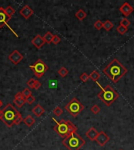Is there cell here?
<instances>
[{
	"label": "cell",
	"mask_w": 134,
	"mask_h": 150,
	"mask_svg": "<svg viewBox=\"0 0 134 150\" xmlns=\"http://www.w3.org/2000/svg\"><path fill=\"white\" fill-rule=\"evenodd\" d=\"M103 72L112 82L117 83L123 76L126 75L128 70L117 59H114L103 70Z\"/></svg>",
	"instance_id": "6da1fadb"
},
{
	"label": "cell",
	"mask_w": 134,
	"mask_h": 150,
	"mask_svg": "<svg viewBox=\"0 0 134 150\" xmlns=\"http://www.w3.org/2000/svg\"><path fill=\"white\" fill-rule=\"evenodd\" d=\"M23 120L21 114L10 103L3 108L2 120L8 128H11L14 124H19Z\"/></svg>",
	"instance_id": "7a4b0ae2"
},
{
	"label": "cell",
	"mask_w": 134,
	"mask_h": 150,
	"mask_svg": "<svg viewBox=\"0 0 134 150\" xmlns=\"http://www.w3.org/2000/svg\"><path fill=\"white\" fill-rule=\"evenodd\" d=\"M56 123V125L53 127V130L57 134H58L61 138L65 139L71 134L77 131V128L75 125L70 120H61L60 121L56 120L55 118H52Z\"/></svg>",
	"instance_id": "3957f363"
},
{
	"label": "cell",
	"mask_w": 134,
	"mask_h": 150,
	"mask_svg": "<svg viewBox=\"0 0 134 150\" xmlns=\"http://www.w3.org/2000/svg\"><path fill=\"white\" fill-rule=\"evenodd\" d=\"M96 83L99 86V88L101 89V91L98 94L97 96L106 106H110L115 100H117L118 98L119 97V94L118 93L111 85H108L105 88H103L98 81Z\"/></svg>",
	"instance_id": "277c9868"
},
{
	"label": "cell",
	"mask_w": 134,
	"mask_h": 150,
	"mask_svg": "<svg viewBox=\"0 0 134 150\" xmlns=\"http://www.w3.org/2000/svg\"><path fill=\"white\" fill-rule=\"evenodd\" d=\"M62 144L68 150H79L86 144V141L77 132H74L64 139Z\"/></svg>",
	"instance_id": "5b68a950"
},
{
	"label": "cell",
	"mask_w": 134,
	"mask_h": 150,
	"mask_svg": "<svg viewBox=\"0 0 134 150\" xmlns=\"http://www.w3.org/2000/svg\"><path fill=\"white\" fill-rule=\"evenodd\" d=\"M85 109L84 105H83L77 98H73L71 101L65 106V110L68 112L71 116L76 117L78 115L83 112Z\"/></svg>",
	"instance_id": "8992f818"
},
{
	"label": "cell",
	"mask_w": 134,
	"mask_h": 150,
	"mask_svg": "<svg viewBox=\"0 0 134 150\" xmlns=\"http://www.w3.org/2000/svg\"><path fill=\"white\" fill-rule=\"evenodd\" d=\"M29 68L32 69V71L34 72L35 75L37 77V78L43 77V75L45 74V73L48 71L49 69L48 66L40 59H39L35 63L34 65L29 66Z\"/></svg>",
	"instance_id": "52a82bcc"
},
{
	"label": "cell",
	"mask_w": 134,
	"mask_h": 150,
	"mask_svg": "<svg viewBox=\"0 0 134 150\" xmlns=\"http://www.w3.org/2000/svg\"><path fill=\"white\" fill-rule=\"evenodd\" d=\"M95 141L100 146H104L110 141V137L104 131H100Z\"/></svg>",
	"instance_id": "ba28073f"
},
{
	"label": "cell",
	"mask_w": 134,
	"mask_h": 150,
	"mask_svg": "<svg viewBox=\"0 0 134 150\" xmlns=\"http://www.w3.org/2000/svg\"><path fill=\"white\" fill-rule=\"evenodd\" d=\"M119 11L125 17H128V16H129L134 11V9L133 8V6L129 3L126 2V3H123L122 6H120Z\"/></svg>",
	"instance_id": "9c48e42d"
},
{
	"label": "cell",
	"mask_w": 134,
	"mask_h": 150,
	"mask_svg": "<svg viewBox=\"0 0 134 150\" xmlns=\"http://www.w3.org/2000/svg\"><path fill=\"white\" fill-rule=\"evenodd\" d=\"M24 57L18 52V50H14L9 56V60L11 61L14 65H17L19 63L23 60Z\"/></svg>",
	"instance_id": "30bf717a"
},
{
	"label": "cell",
	"mask_w": 134,
	"mask_h": 150,
	"mask_svg": "<svg viewBox=\"0 0 134 150\" xmlns=\"http://www.w3.org/2000/svg\"><path fill=\"white\" fill-rule=\"evenodd\" d=\"M14 102L15 105L19 108H21L25 104V98L24 97L22 92H18L15 95Z\"/></svg>",
	"instance_id": "8fae6325"
},
{
	"label": "cell",
	"mask_w": 134,
	"mask_h": 150,
	"mask_svg": "<svg viewBox=\"0 0 134 150\" xmlns=\"http://www.w3.org/2000/svg\"><path fill=\"white\" fill-rule=\"evenodd\" d=\"M9 20V17H7L5 9L3 7H0V28L4 27V25L8 26V21Z\"/></svg>",
	"instance_id": "7c38bea8"
},
{
	"label": "cell",
	"mask_w": 134,
	"mask_h": 150,
	"mask_svg": "<svg viewBox=\"0 0 134 150\" xmlns=\"http://www.w3.org/2000/svg\"><path fill=\"white\" fill-rule=\"evenodd\" d=\"M32 43L33 44L35 48H37L38 49H40L43 46V45L46 43L45 40L42 37L40 34H37L35 37L32 40Z\"/></svg>",
	"instance_id": "4fadbf2b"
},
{
	"label": "cell",
	"mask_w": 134,
	"mask_h": 150,
	"mask_svg": "<svg viewBox=\"0 0 134 150\" xmlns=\"http://www.w3.org/2000/svg\"><path fill=\"white\" fill-rule=\"evenodd\" d=\"M20 13L22 17H24V19L28 20L29 19V17H31V16L33 14V10L28 5H25L20 10Z\"/></svg>",
	"instance_id": "5bb4252c"
},
{
	"label": "cell",
	"mask_w": 134,
	"mask_h": 150,
	"mask_svg": "<svg viewBox=\"0 0 134 150\" xmlns=\"http://www.w3.org/2000/svg\"><path fill=\"white\" fill-rule=\"evenodd\" d=\"M98 134H99V132L93 127H92L86 131V135L90 141H95L96 139H97V135H98Z\"/></svg>",
	"instance_id": "9a60e30c"
},
{
	"label": "cell",
	"mask_w": 134,
	"mask_h": 150,
	"mask_svg": "<svg viewBox=\"0 0 134 150\" xmlns=\"http://www.w3.org/2000/svg\"><path fill=\"white\" fill-rule=\"evenodd\" d=\"M32 113H33L35 116H36L37 117H40L43 113H45V110L40 104H37L32 109Z\"/></svg>",
	"instance_id": "2e32d148"
},
{
	"label": "cell",
	"mask_w": 134,
	"mask_h": 150,
	"mask_svg": "<svg viewBox=\"0 0 134 150\" xmlns=\"http://www.w3.org/2000/svg\"><path fill=\"white\" fill-rule=\"evenodd\" d=\"M74 15H75V17L77 18L78 20H79L80 21L83 20L87 17V13H86V12L84 11L83 9H79V10L75 13V14Z\"/></svg>",
	"instance_id": "e0dca14e"
},
{
	"label": "cell",
	"mask_w": 134,
	"mask_h": 150,
	"mask_svg": "<svg viewBox=\"0 0 134 150\" xmlns=\"http://www.w3.org/2000/svg\"><path fill=\"white\" fill-rule=\"evenodd\" d=\"M23 121H24V123L27 126H28V127L30 128V127H32V125L34 124L35 120L34 117H33V116H31V115H28V116H26L25 118L23 120Z\"/></svg>",
	"instance_id": "ac0fdd59"
},
{
	"label": "cell",
	"mask_w": 134,
	"mask_h": 150,
	"mask_svg": "<svg viewBox=\"0 0 134 150\" xmlns=\"http://www.w3.org/2000/svg\"><path fill=\"white\" fill-rule=\"evenodd\" d=\"M113 27H114V24L110 20H105L104 22L103 23V28L105 29L107 31H111V29L113 28Z\"/></svg>",
	"instance_id": "d6986e66"
},
{
	"label": "cell",
	"mask_w": 134,
	"mask_h": 150,
	"mask_svg": "<svg viewBox=\"0 0 134 150\" xmlns=\"http://www.w3.org/2000/svg\"><path fill=\"white\" fill-rule=\"evenodd\" d=\"M100 77V73L97 71H93L91 74H89V78H90L91 80H93L94 82H97Z\"/></svg>",
	"instance_id": "ffe728a7"
},
{
	"label": "cell",
	"mask_w": 134,
	"mask_h": 150,
	"mask_svg": "<svg viewBox=\"0 0 134 150\" xmlns=\"http://www.w3.org/2000/svg\"><path fill=\"white\" fill-rule=\"evenodd\" d=\"M44 40H45V42L46 43H48V44H50V43L53 42V34H52L51 32H46V34L44 35V37H43Z\"/></svg>",
	"instance_id": "44dd1931"
},
{
	"label": "cell",
	"mask_w": 134,
	"mask_h": 150,
	"mask_svg": "<svg viewBox=\"0 0 134 150\" xmlns=\"http://www.w3.org/2000/svg\"><path fill=\"white\" fill-rule=\"evenodd\" d=\"M5 12H6V15H7V17H9V19L10 20V19H11L12 16L14 14L15 9L13 8L12 6H7L6 9H5Z\"/></svg>",
	"instance_id": "7402d4cb"
},
{
	"label": "cell",
	"mask_w": 134,
	"mask_h": 150,
	"mask_svg": "<svg viewBox=\"0 0 134 150\" xmlns=\"http://www.w3.org/2000/svg\"><path fill=\"white\" fill-rule=\"evenodd\" d=\"M68 70L65 67H60V69H59V71H58V74H59V75H60V77H65L68 74Z\"/></svg>",
	"instance_id": "603a6c76"
},
{
	"label": "cell",
	"mask_w": 134,
	"mask_h": 150,
	"mask_svg": "<svg viewBox=\"0 0 134 150\" xmlns=\"http://www.w3.org/2000/svg\"><path fill=\"white\" fill-rule=\"evenodd\" d=\"M130 24H131L130 21H129L126 17L122 19V20L120 21V25L122 26V27H125V28H128V27L130 25Z\"/></svg>",
	"instance_id": "cb8c5ba5"
},
{
	"label": "cell",
	"mask_w": 134,
	"mask_h": 150,
	"mask_svg": "<svg viewBox=\"0 0 134 150\" xmlns=\"http://www.w3.org/2000/svg\"><path fill=\"white\" fill-rule=\"evenodd\" d=\"M53 113H54L55 115L57 116H61L62 114H63V110L60 107V106H57V107L55 108L53 111Z\"/></svg>",
	"instance_id": "d4e9b609"
},
{
	"label": "cell",
	"mask_w": 134,
	"mask_h": 150,
	"mask_svg": "<svg viewBox=\"0 0 134 150\" xmlns=\"http://www.w3.org/2000/svg\"><path fill=\"white\" fill-rule=\"evenodd\" d=\"M117 31L120 34L124 35V34H126V32L128 31V28H125V27H122V26L119 25L117 28Z\"/></svg>",
	"instance_id": "484cf974"
},
{
	"label": "cell",
	"mask_w": 134,
	"mask_h": 150,
	"mask_svg": "<svg viewBox=\"0 0 134 150\" xmlns=\"http://www.w3.org/2000/svg\"><path fill=\"white\" fill-rule=\"evenodd\" d=\"M90 110H91V112L93 113V114L97 115V114H98V113L100 112V108L99 106L93 105L91 107V109H90Z\"/></svg>",
	"instance_id": "4316f807"
},
{
	"label": "cell",
	"mask_w": 134,
	"mask_h": 150,
	"mask_svg": "<svg viewBox=\"0 0 134 150\" xmlns=\"http://www.w3.org/2000/svg\"><path fill=\"white\" fill-rule=\"evenodd\" d=\"M80 79L83 82H86L89 79V75L87 73H83L80 75Z\"/></svg>",
	"instance_id": "83f0119b"
},
{
	"label": "cell",
	"mask_w": 134,
	"mask_h": 150,
	"mask_svg": "<svg viewBox=\"0 0 134 150\" xmlns=\"http://www.w3.org/2000/svg\"><path fill=\"white\" fill-rule=\"evenodd\" d=\"M94 28L97 29V30H98V31H100V29L103 28L102 21H101V20H97V21L94 23Z\"/></svg>",
	"instance_id": "f1b7e54d"
},
{
	"label": "cell",
	"mask_w": 134,
	"mask_h": 150,
	"mask_svg": "<svg viewBox=\"0 0 134 150\" xmlns=\"http://www.w3.org/2000/svg\"><path fill=\"white\" fill-rule=\"evenodd\" d=\"M22 94H23V96L24 98H28V97L31 96H32V91H31V90H29L28 88H25V89H24L23 91H22Z\"/></svg>",
	"instance_id": "f546056e"
},
{
	"label": "cell",
	"mask_w": 134,
	"mask_h": 150,
	"mask_svg": "<svg viewBox=\"0 0 134 150\" xmlns=\"http://www.w3.org/2000/svg\"><path fill=\"white\" fill-rule=\"evenodd\" d=\"M52 42L53 43L54 45L59 44L60 42V38L57 34H55V35H53V42Z\"/></svg>",
	"instance_id": "4dcf8cb0"
},
{
	"label": "cell",
	"mask_w": 134,
	"mask_h": 150,
	"mask_svg": "<svg viewBox=\"0 0 134 150\" xmlns=\"http://www.w3.org/2000/svg\"><path fill=\"white\" fill-rule=\"evenodd\" d=\"M25 101L27 103H28V104H32L33 102L35 101V98L34 96H31L28 97V98H26L25 99Z\"/></svg>",
	"instance_id": "1f68e13d"
},
{
	"label": "cell",
	"mask_w": 134,
	"mask_h": 150,
	"mask_svg": "<svg viewBox=\"0 0 134 150\" xmlns=\"http://www.w3.org/2000/svg\"><path fill=\"white\" fill-rule=\"evenodd\" d=\"M35 82V79H34V78H31V79L29 80L27 82V85H28V86L29 88H33V89H34Z\"/></svg>",
	"instance_id": "d6a6232c"
},
{
	"label": "cell",
	"mask_w": 134,
	"mask_h": 150,
	"mask_svg": "<svg viewBox=\"0 0 134 150\" xmlns=\"http://www.w3.org/2000/svg\"><path fill=\"white\" fill-rule=\"evenodd\" d=\"M41 85H42V84H41L39 81L35 80V85H34V89H36V90H38V89L41 87Z\"/></svg>",
	"instance_id": "836d02e7"
},
{
	"label": "cell",
	"mask_w": 134,
	"mask_h": 150,
	"mask_svg": "<svg viewBox=\"0 0 134 150\" xmlns=\"http://www.w3.org/2000/svg\"><path fill=\"white\" fill-rule=\"evenodd\" d=\"M3 118V110H0V120H2Z\"/></svg>",
	"instance_id": "e575fe53"
},
{
	"label": "cell",
	"mask_w": 134,
	"mask_h": 150,
	"mask_svg": "<svg viewBox=\"0 0 134 150\" xmlns=\"http://www.w3.org/2000/svg\"><path fill=\"white\" fill-rule=\"evenodd\" d=\"M1 106H3V102L0 100V107H1Z\"/></svg>",
	"instance_id": "d590c367"
},
{
	"label": "cell",
	"mask_w": 134,
	"mask_h": 150,
	"mask_svg": "<svg viewBox=\"0 0 134 150\" xmlns=\"http://www.w3.org/2000/svg\"><path fill=\"white\" fill-rule=\"evenodd\" d=\"M119 150H123V149H119Z\"/></svg>",
	"instance_id": "8d00e7d4"
}]
</instances>
